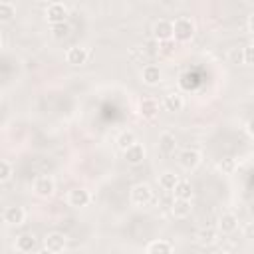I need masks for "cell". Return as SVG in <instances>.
Returning a JSON list of instances; mask_svg holds the SVG:
<instances>
[{
	"label": "cell",
	"mask_w": 254,
	"mask_h": 254,
	"mask_svg": "<svg viewBox=\"0 0 254 254\" xmlns=\"http://www.w3.org/2000/svg\"><path fill=\"white\" fill-rule=\"evenodd\" d=\"M173 28H175V40H179V42H187V40H190L192 34H194V24H192L189 18H179V20H175Z\"/></svg>",
	"instance_id": "6da1fadb"
},
{
	"label": "cell",
	"mask_w": 254,
	"mask_h": 254,
	"mask_svg": "<svg viewBox=\"0 0 254 254\" xmlns=\"http://www.w3.org/2000/svg\"><path fill=\"white\" fill-rule=\"evenodd\" d=\"M153 198V192H151V187L145 185V183H139L131 189V202L137 204V206H145L149 204Z\"/></svg>",
	"instance_id": "7a4b0ae2"
},
{
	"label": "cell",
	"mask_w": 254,
	"mask_h": 254,
	"mask_svg": "<svg viewBox=\"0 0 254 254\" xmlns=\"http://www.w3.org/2000/svg\"><path fill=\"white\" fill-rule=\"evenodd\" d=\"M46 18H48V22H52V26L64 24L65 18H67V8H65L62 2H52V4L46 8Z\"/></svg>",
	"instance_id": "3957f363"
},
{
	"label": "cell",
	"mask_w": 254,
	"mask_h": 254,
	"mask_svg": "<svg viewBox=\"0 0 254 254\" xmlns=\"http://www.w3.org/2000/svg\"><path fill=\"white\" fill-rule=\"evenodd\" d=\"M153 34H155L157 40H161V42H169L171 38H175L173 22H169V20H159V22H155V26H153Z\"/></svg>",
	"instance_id": "277c9868"
},
{
	"label": "cell",
	"mask_w": 254,
	"mask_h": 254,
	"mask_svg": "<svg viewBox=\"0 0 254 254\" xmlns=\"http://www.w3.org/2000/svg\"><path fill=\"white\" fill-rule=\"evenodd\" d=\"M198 163H200V153L194 151V149H185V151L179 155V165H181L183 169H187V171L196 169Z\"/></svg>",
	"instance_id": "5b68a950"
},
{
	"label": "cell",
	"mask_w": 254,
	"mask_h": 254,
	"mask_svg": "<svg viewBox=\"0 0 254 254\" xmlns=\"http://www.w3.org/2000/svg\"><path fill=\"white\" fill-rule=\"evenodd\" d=\"M65 62L69 65H83L87 62V50L81 46H73L65 52Z\"/></svg>",
	"instance_id": "8992f818"
},
{
	"label": "cell",
	"mask_w": 254,
	"mask_h": 254,
	"mask_svg": "<svg viewBox=\"0 0 254 254\" xmlns=\"http://www.w3.org/2000/svg\"><path fill=\"white\" fill-rule=\"evenodd\" d=\"M54 190H56V185H54V181L50 177H38L34 181V192L38 196H52Z\"/></svg>",
	"instance_id": "52a82bcc"
},
{
	"label": "cell",
	"mask_w": 254,
	"mask_h": 254,
	"mask_svg": "<svg viewBox=\"0 0 254 254\" xmlns=\"http://www.w3.org/2000/svg\"><path fill=\"white\" fill-rule=\"evenodd\" d=\"M26 218V212L22 206H8L4 210V222L10 224V226H20Z\"/></svg>",
	"instance_id": "ba28073f"
},
{
	"label": "cell",
	"mask_w": 254,
	"mask_h": 254,
	"mask_svg": "<svg viewBox=\"0 0 254 254\" xmlns=\"http://www.w3.org/2000/svg\"><path fill=\"white\" fill-rule=\"evenodd\" d=\"M44 244H46L48 250H52V252L58 254V252H62V250L65 248V236H64L62 232H50V234L46 236Z\"/></svg>",
	"instance_id": "9c48e42d"
},
{
	"label": "cell",
	"mask_w": 254,
	"mask_h": 254,
	"mask_svg": "<svg viewBox=\"0 0 254 254\" xmlns=\"http://www.w3.org/2000/svg\"><path fill=\"white\" fill-rule=\"evenodd\" d=\"M143 159H145V147H143L141 143H135L133 147H129V149L125 151V161H127L129 165H141Z\"/></svg>",
	"instance_id": "30bf717a"
},
{
	"label": "cell",
	"mask_w": 254,
	"mask_h": 254,
	"mask_svg": "<svg viewBox=\"0 0 254 254\" xmlns=\"http://www.w3.org/2000/svg\"><path fill=\"white\" fill-rule=\"evenodd\" d=\"M157 111H159V105H157L155 99H151V97L141 99V103H139V115H141V117L151 119V117L157 115Z\"/></svg>",
	"instance_id": "8fae6325"
},
{
	"label": "cell",
	"mask_w": 254,
	"mask_h": 254,
	"mask_svg": "<svg viewBox=\"0 0 254 254\" xmlns=\"http://www.w3.org/2000/svg\"><path fill=\"white\" fill-rule=\"evenodd\" d=\"M89 202V192L85 189H73L69 192V204L75 206V208H81V206H87Z\"/></svg>",
	"instance_id": "7c38bea8"
},
{
	"label": "cell",
	"mask_w": 254,
	"mask_h": 254,
	"mask_svg": "<svg viewBox=\"0 0 254 254\" xmlns=\"http://www.w3.org/2000/svg\"><path fill=\"white\" fill-rule=\"evenodd\" d=\"M236 226H238V218H236L232 212H224V214L218 218V228H220L224 234L234 232V230H236Z\"/></svg>",
	"instance_id": "4fadbf2b"
},
{
	"label": "cell",
	"mask_w": 254,
	"mask_h": 254,
	"mask_svg": "<svg viewBox=\"0 0 254 254\" xmlns=\"http://www.w3.org/2000/svg\"><path fill=\"white\" fill-rule=\"evenodd\" d=\"M143 81L147 85H157L161 81V69H159V65H153V64L145 65L143 67Z\"/></svg>",
	"instance_id": "5bb4252c"
},
{
	"label": "cell",
	"mask_w": 254,
	"mask_h": 254,
	"mask_svg": "<svg viewBox=\"0 0 254 254\" xmlns=\"http://www.w3.org/2000/svg\"><path fill=\"white\" fill-rule=\"evenodd\" d=\"M183 105H185V101H183V95H181V93H169V95L165 97V101H163V107H165L167 111H171V113L181 111Z\"/></svg>",
	"instance_id": "9a60e30c"
},
{
	"label": "cell",
	"mask_w": 254,
	"mask_h": 254,
	"mask_svg": "<svg viewBox=\"0 0 254 254\" xmlns=\"http://www.w3.org/2000/svg\"><path fill=\"white\" fill-rule=\"evenodd\" d=\"M36 248V238L32 234H22L16 238V250L22 252V254H28Z\"/></svg>",
	"instance_id": "2e32d148"
},
{
	"label": "cell",
	"mask_w": 254,
	"mask_h": 254,
	"mask_svg": "<svg viewBox=\"0 0 254 254\" xmlns=\"http://www.w3.org/2000/svg\"><path fill=\"white\" fill-rule=\"evenodd\" d=\"M159 149H161V153H165V155H173L175 149H177L175 135H171V133H163V135L159 137Z\"/></svg>",
	"instance_id": "e0dca14e"
},
{
	"label": "cell",
	"mask_w": 254,
	"mask_h": 254,
	"mask_svg": "<svg viewBox=\"0 0 254 254\" xmlns=\"http://www.w3.org/2000/svg\"><path fill=\"white\" fill-rule=\"evenodd\" d=\"M173 214L177 218H187L190 214V200H183V198H175L173 206H171Z\"/></svg>",
	"instance_id": "ac0fdd59"
},
{
	"label": "cell",
	"mask_w": 254,
	"mask_h": 254,
	"mask_svg": "<svg viewBox=\"0 0 254 254\" xmlns=\"http://www.w3.org/2000/svg\"><path fill=\"white\" fill-rule=\"evenodd\" d=\"M190 196H192V185L189 181H179V185L175 187V198L190 200Z\"/></svg>",
	"instance_id": "d6986e66"
},
{
	"label": "cell",
	"mask_w": 254,
	"mask_h": 254,
	"mask_svg": "<svg viewBox=\"0 0 254 254\" xmlns=\"http://www.w3.org/2000/svg\"><path fill=\"white\" fill-rule=\"evenodd\" d=\"M147 254H173V248L167 240H155L149 244Z\"/></svg>",
	"instance_id": "ffe728a7"
},
{
	"label": "cell",
	"mask_w": 254,
	"mask_h": 254,
	"mask_svg": "<svg viewBox=\"0 0 254 254\" xmlns=\"http://www.w3.org/2000/svg\"><path fill=\"white\" fill-rule=\"evenodd\" d=\"M137 143V137H135V133L133 131H123L119 137H117V145H119V149L125 153L129 147H133Z\"/></svg>",
	"instance_id": "44dd1931"
},
{
	"label": "cell",
	"mask_w": 254,
	"mask_h": 254,
	"mask_svg": "<svg viewBox=\"0 0 254 254\" xmlns=\"http://www.w3.org/2000/svg\"><path fill=\"white\" fill-rule=\"evenodd\" d=\"M159 185H161L165 190H175V187L179 185V179H177V175H175V173L165 171V173L159 177Z\"/></svg>",
	"instance_id": "7402d4cb"
},
{
	"label": "cell",
	"mask_w": 254,
	"mask_h": 254,
	"mask_svg": "<svg viewBox=\"0 0 254 254\" xmlns=\"http://www.w3.org/2000/svg\"><path fill=\"white\" fill-rule=\"evenodd\" d=\"M218 169H220L224 175H232V173L236 171V161H234L232 157H222V159L218 161Z\"/></svg>",
	"instance_id": "603a6c76"
},
{
	"label": "cell",
	"mask_w": 254,
	"mask_h": 254,
	"mask_svg": "<svg viewBox=\"0 0 254 254\" xmlns=\"http://www.w3.org/2000/svg\"><path fill=\"white\" fill-rule=\"evenodd\" d=\"M198 240H200L202 244H212V242L216 240V230L210 228V226L200 228V230H198Z\"/></svg>",
	"instance_id": "cb8c5ba5"
},
{
	"label": "cell",
	"mask_w": 254,
	"mask_h": 254,
	"mask_svg": "<svg viewBox=\"0 0 254 254\" xmlns=\"http://www.w3.org/2000/svg\"><path fill=\"white\" fill-rule=\"evenodd\" d=\"M14 4L12 2H0V20H10L14 16Z\"/></svg>",
	"instance_id": "d4e9b609"
},
{
	"label": "cell",
	"mask_w": 254,
	"mask_h": 254,
	"mask_svg": "<svg viewBox=\"0 0 254 254\" xmlns=\"http://www.w3.org/2000/svg\"><path fill=\"white\" fill-rule=\"evenodd\" d=\"M67 32H69V26H67V22H64V24H56V26H52V34H54V38H58V40H62V38H65V36H67Z\"/></svg>",
	"instance_id": "484cf974"
},
{
	"label": "cell",
	"mask_w": 254,
	"mask_h": 254,
	"mask_svg": "<svg viewBox=\"0 0 254 254\" xmlns=\"http://www.w3.org/2000/svg\"><path fill=\"white\" fill-rule=\"evenodd\" d=\"M10 177H12V167H10L8 161H2V163H0V181L6 183Z\"/></svg>",
	"instance_id": "4316f807"
},
{
	"label": "cell",
	"mask_w": 254,
	"mask_h": 254,
	"mask_svg": "<svg viewBox=\"0 0 254 254\" xmlns=\"http://www.w3.org/2000/svg\"><path fill=\"white\" fill-rule=\"evenodd\" d=\"M242 60H244V64L254 65V46H246L242 50Z\"/></svg>",
	"instance_id": "83f0119b"
},
{
	"label": "cell",
	"mask_w": 254,
	"mask_h": 254,
	"mask_svg": "<svg viewBox=\"0 0 254 254\" xmlns=\"http://www.w3.org/2000/svg\"><path fill=\"white\" fill-rule=\"evenodd\" d=\"M242 234H244V238H248V240H254V222H248V224L244 226Z\"/></svg>",
	"instance_id": "f1b7e54d"
},
{
	"label": "cell",
	"mask_w": 254,
	"mask_h": 254,
	"mask_svg": "<svg viewBox=\"0 0 254 254\" xmlns=\"http://www.w3.org/2000/svg\"><path fill=\"white\" fill-rule=\"evenodd\" d=\"M161 52L165 54V56H169L171 52H173V42L169 40V42H163V48H161Z\"/></svg>",
	"instance_id": "f546056e"
},
{
	"label": "cell",
	"mask_w": 254,
	"mask_h": 254,
	"mask_svg": "<svg viewBox=\"0 0 254 254\" xmlns=\"http://www.w3.org/2000/svg\"><path fill=\"white\" fill-rule=\"evenodd\" d=\"M246 131H248V135H250V137H254V117L246 123Z\"/></svg>",
	"instance_id": "4dcf8cb0"
},
{
	"label": "cell",
	"mask_w": 254,
	"mask_h": 254,
	"mask_svg": "<svg viewBox=\"0 0 254 254\" xmlns=\"http://www.w3.org/2000/svg\"><path fill=\"white\" fill-rule=\"evenodd\" d=\"M248 32H252V34H254V14H250V16H248Z\"/></svg>",
	"instance_id": "1f68e13d"
},
{
	"label": "cell",
	"mask_w": 254,
	"mask_h": 254,
	"mask_svg": "<svg viewBox=\"0 0 254 254\" xmlns=\"http://www.w3.org/2000/svg\"><path fill=\"white\" fill-rule=\"evenodd\" d=\"M38 254H56V252H52V250H48V248L44 246L42 250H38Z\"/></svg>",
	"instance_id": "d6a6232c"
},
{
	"label": "cell",
	"mask_w": 254,
	"mask_h": 254,
	"mask_svg": "<svg viewBox=\"0 0 254 254\" xmlns=\"http://www.w3.org/2000/svg\"><path fill=\"white\" fill-rule=\"evenodd\" d=\"M248 210H250V214H254V200H250V204H248Z\"/></svg>",
	"instance_id": "836d02e7"
},
{
	"label": "cell",
	"mask_w": 254,
	"mask_h": 254,
	"mask_svg": "<svg viewBox=\"0 0 254 254\" xmlns=\"http://www.w3.org/2000/svg\"><path fill=\"white\" fill-rule=\"evenodd\" d=\"M212 254H226V252H224V250H214Z\"/></svg>",
	"instance_id": "e575fe53"
}]
</instances>
